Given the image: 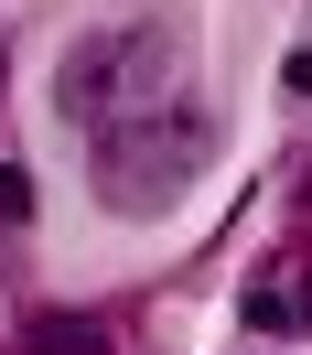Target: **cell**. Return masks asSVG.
Instances as JSON below:
<instances>
[{
    "label": "cell",
    "instance_id": "1",
    "mask_svg": "<svg viewBox=\"0 0 312 355\" xmlns=\"http://www.w3.org/2000/svg\"><path fill=\"white\" fill-rule=\"evenodd\" d=\"M54 108H65L76 140L162 119V108H194V22H183L173 0H151L130 22H97L65 54V76H54Z\"/></svg>",
    "mask_w": 312,
    "mask_h": 355
},
{
    "label": "cell",
    "instance_id": "2",
    "mask_svg": "<svg viewBox=\"0 0 312 355\" xmlns=\"http://www.w3.org/2000/svg\"><path fill=\"white\" fill-rule=\"evenodd\" d=\"M216 162V130H205V97L194 108H162V119H130V130H97L87 140V183L108 216H173L194 194V173Z\"/></svg>",
    "mask_w": 312,
    "mask_h": 355
},
{
    "label": "cell",
    "instance_id": "3",
    "mask_svg": "<svg viewBox=\"0 0 312 355\" xmlns=\"http://www.w3.org/2000/svg\"><path fill=\"white\" fill-rule=\"evenodd\" d=\"M22 355H119V334L97 312H33L22 323Z\"/></svg>",
    "mask_w": 312,
    "mask_h": 355
},
{
    "label": "cell",
    "instance_id": "4",
    "mask_svg": "<svg viewBox=\"0 0 312 355\" xmlns=\"http://www.w3.org/2000/svg\"><path fill=\"white\" fill-rule=\"evenodd\" d=\"M0 226H33V173H0Z\"/></svg>",
    "mask_w": 312,
    "mask_h": 355
},
{
    "label": "cell",
    "instance_id": "5",
    "mask_svg": "<svg viewBox=\"0 0 312 355\" xmlns=\"http://www.w3.org/2000/svg\"><path fill=\"white\" fill-rule=\"evenodd\" d=\"M280 87H291V97H312V44L291 54V76H280Z\"/></svg>",
    "mask_w": 312,
    "mask_h": 355
}]
</instances>
